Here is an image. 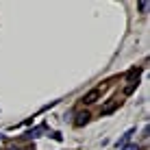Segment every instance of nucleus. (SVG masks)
Listing matches in <instances>:
<instances>
[{
  "mask_svg": "<svg viewBox=\"0 0 150 150\" xmlns=\"http://www.w3.org/2000/svg\"><path fill=\"white\" fill-rule=\"evenodd\" d=\"M137 81H139V68H133V70L126 74V83H128V85H126V89H124V94H133Z\"/></svg>",
  "mask_w": 150,
  "mask_h": 150,
  "instance_id": "obj_1",
  "label": "nucleus"
},
{
  "mask_svg": "<svg viewBox=\"0 0 150 150\" xmlns=\"http://www.w3.org/2000/svg\"><path fill=\"white\" fill-rule=\"evenodd\" d=\"M98 98H100V89H91V91H87V94L83 96V102H85V105H94Z\"/></svg>",
  "mask_w": 150,
  "mask_h": 150,
  "instance_id": "obj_2",
  "label": "nucleus"
},
{
  "mask_svg": "<svg viewBox=\"0 0 150 150\" xmlns=\"http://www.w3.org/2000/svg\"><path fill=\"white\" fill-rule=\"evenodd\" d=\"M120 107V100H111V102H107L105 107H102V115H109V113H113Z\"/></svg>",
  "mask_w": 150,
  "mask_h": 150,
  "instance_id": "obj_3",
  "label": "nucleus"
},
{
  "mask_svg": "<svg viewBox=\"0 0 150 150\" xmlns=\"http://www.w3.org/2000/svg\"><path fill=\"white\" fill-rule=\"evenodd\" d=\"M89 117H91V115H89L87 111H81L79 115H76V122H74V124H76V126H83V124L89 122Z\"/></svg>",
  "mask_w": 150,
  "mask_h": 150,
  "instance_id": "obj_4",
  "label": "nucleus"
},
{
  "mask_svg": "<svg viewBox=\"0 0 150 150\" xmlns=\"http://www.w3.org/2000/svg\"><path fill=\"white\" fill-rule=\"evenodd\" d=\"M131 135H133V131H128V133H126V135H124V137L120 139V142H117V148H120V146L124 148V144H126V142H128V137H131Z\"/></svg>",
  "mask_w": 150,
  "mask_h": 150,
  "instance_id": "obj_5",
  "label": "nucleus"
},
{
  "mask_svg": "<svg viewBox=\"0 0 150 150\" xmlns=\"http://www.w3.org/2000/svg\"><path fill=\"white\" fill-rule=\"evenodd\" d=\"M148 7H150V2H146V0L139 2V11H142V13H148Z\"/></svg>",
  "mask_w": 150,
  "mask_h": 150,
  "instance_id": "obj_6",
  "label": "nucleus"
},
{
  "mask_svg": "<svg viewBox=\"0 0 150 150\" xmlns=\"http://www.w3.org/2000/svg\"><path fill=\"white\" fill-rule=\"evenodd\" d=\"M41 131H46V126H39V128H35V131H30V133H28V137H37Z\"/></svg>",
  "mask_w": 150,
  "mask_h": 150,
  "instance_id": "obj_7",
  "label": "nucleus"
},
{
  "mask_svg": "<svg viewBox=\"0 0 150 150\" xmlns=\"http://www.w3.org/2000/svg\"><path fill=\"white\" fill-rule=\"evenodd\" d=\"M122 150H139V146H135V144H128V146H124Z\"/></svg>",
  "mask_w": 150,
  "mask_h": 150,
  "instance_id": "obj_8",
  "label": "nucleus"
},
{
  "mask_svg": "<svg viewBox=\"0 0 150 150\" xmlns=\"http://www.w3.org/2000/svg\"><path fill=\"white\" fill-rule=\"evenodd\" d=\"M9 150H18V148H9Z\"/></svg>",
  "mask_w": 150,
  "mask_h": 150,
  "instance_id": "obj_9",
  "label": "nucleus"
}]
</instances>
